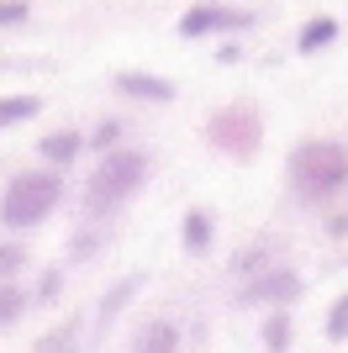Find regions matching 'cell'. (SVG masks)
I'll return each mask as SVG.
<instances>
[{"label":"cell","instance_id":"1","mask_svg":"<svg viewBox=\"0 0 348 353\" xmlns=\"http://www.w3.org/2000/svg\"><path fill=\"white\" fill-rule=\"evenodd\" d=\"M343 185H348V148L343 143H327V137L296 143V153H290V190H296V201L322 206Z\"/></svg>","mask_w":348,"mask_h":353},{"label":"cell","instance_id":"2","mask_svg":"<svg viewBox=\"0 0 348 353\" xmlns=\"http://www.w3.org/2000/svg\"><path fill=\"white\" fill-rule=\"evenodd\" d=\"M148 179V153H137V148H111V153H101V163H95V174H90L85 185V211L90 216H106V211H116L122 201H132V190Z\"/></svg>","mask_w":348,"mask_h":353},{"label":"cell","instance_id":"3","mask_svg":"<svg viewBox=\"0 0 348 353\" xmlns=\"http://www.w3.org/2000/svg\"><path fill=\"white\" fill-rule=\"evenodd\" d=\"M64 201V179L58 169H27V174H16L0 195V221L11 227V232H27L37 221L53 216V206Z\"/></svg>","mask_w":348,"mask_h":353},{"label":"cell","instance_id":"4","mask_svg":"<svg viewBox=\"0 0 348 353\" xmlns=\"http://www.w3.org/2000/svg\"><path fill=\"white\" fill-rule=\"evenodd\" d=\"M206 137H211V148L227 153V159H253L259 143H264L259 105H227V111H217V117L206 121Z\"/></svg>","mask_w":348,"mask_h":353},{"label":"cell","instance_id":"5","mask_svg":"<svg viewBox=\"0 0 348 353\" xmlns=\"http://www.w3.org/2000/svg\"><path fill=\"white\" fill-rule=\"evenodd\" d=\"M301 274L290 264H264L259 274H248V285L238 290V306H290L301 301Z\"/></svg>","mask_w":348,"mask_h":353},{"label":"cell","instance_id":"6","mask_svg":"<svg viewBox=\"0 0 348 353\" xmlns=\"http://www.w3.org/2000/svg\"><path fill=\"white\" fill-rule=\"evenodd\" d=\"M248 27L243 11H227V6H190L185 21H180V37H211V32H238Z\"/></svg>","mask_w":348,"mask_h":353},{"label":"cell","instance_id":"7","mask_svg":"<svg viewBox=\"0 0 348 353\" xmlns=\"http://www.w3.org/2000/svg\"><path fill=\"white\" fill-rule=\"evenodd\" d=\"M116 90L127 101H148V105H169L174 101V85L159 79V74H116Z\"/></svg>","mask_w":348,"mask_h":353},{"label":"cell","instance_id":"8","mask_svg":"<svg viewBox=\"0 0 348 353\" xmlns=\"http://www.w3.org/2000/svg\"><path fill=\"white\" fill-rule=\"evenodd\" d=\"M180 348V327L174 322H143L137 327V338H132V353H174Z\"/></svg>","mask_w":348,"mask_h":353},{"label":"cell","instance_id":"9","mask_svg":"<svg viewBox=\"0 0 348 353\" xmlns=\"http://www.w3.org/2000/svg\"><path fill=\"white\" fill-rule=\"evenodd\" d=\"M180 243H185V253H206L211 248V211L190 206L185 221H180Z\"/></svg>","mask_w":348,"mask_h":353},{"label":"cell","instance_id":"10","mask_svg":"<svg viewBox=\"0 0 348 353\" xmlns=\"http://www.w3.org/2000/svg\"><path fill=\"white\" fill-rule=\"evenodd\" d=\"M79 148H85V137L64 127V132H48L43 143H37V153H43V159L53 163V169H64V163H74V153H79Z\"/></svg>","mask_w":348,"mask_h":353},{"label":"cell","instance_id":"11","mask_svg":"<svg viewBox=\"0 0 348 353\" xmlns=\"http://www.w3.org/2000/svg\"><path fill=\"white\" fill-rule=\"evenodd\" d=\"M290 338H296L290 311L285 306H269V316H264V348H269V353H290Z\"/></svg>","mask_w":348,"mask_h":353},{"label":"cell","instance_id":"12","mask_svg":"<svg viewBox=\"0 0 348 353\" xmlns=\"http://www.w3.org/2000/svg\"><path fill=\"white\" fill-rule=\"evenodd\" d=\"M327 43H338V21H333V16H311V21L301 27V37H296L301 53H322Z\"/></svg>","mask_w":348,"mask_h":353},{"label":"cell","instance_id":"13","mask_svg":"<svg viewBox=\"0 0 348 353\" xmlns=\"http://www.w3.org/2000/svg\"><path fill=\"white\" fill-rule=\"evenodd\" d=\"M37 111H43V101H37V95H6V101H0V132H6V127H16V121H32Z\"/></svg>","mask_w":348,"mask_h":353},{"label":"cell","instance_id":"14","mask_svg":"<svg viewBox=\"0 0 348 353\" xmlns=\"http://www.w3.org/2000/svg\"><path fill=\"white\" fill-rule=\"evenodd\" d=\"M21 311H27V290L16 280H0V327H11Z\"/></svg>","mask_w":348,"mask_h":353},{"label":"cell","instance_id":"15","mask_svg":"<svg viewBox=\"0 0 348 353\" xmlns=\"http://www.w3.org/2000/svg\"><path fill=\"white\" fill-rule=\"evenodd\" d=\"M137 290H143V274H127V280H122V285H116V290L101 301V322H111V316H116L122 306H127V301H132Z\"/></svg>","mask_w":348,"mask_h":353},{"label":"cell","instance_id":"16","mask_svg":"<svg viewBox=\"0 0 348 353\" xmlns=\"http://www.w3.org/2000/svg\"><path fill=\"white\" fill-rule=\"evenodd\" d=\"M27 269V248L21 243H0V280H16Z\"/></svg>","mask_w":348,"mask_h":353},{"label":"cell","instance_id":"17","mask_svg":"<svg viewBox=\"0 0 348 353\" xmlns=\"http://www.w3.org/2000/svg\"><path fill=\"white\" fill-rule=\"evenodd\" d=\"M74 338H79V327H74V322H64L58 332H48V338L37 343V353H74Z\"/></svg>","mask_w":348,"mask_h":353},{"label":"cell","instance_id":"18","mask_svg":"<svg viewBox=\"0 0 348 353\" xmlns=\"http://www.w3.org/2000/svg\"><path fill=\"white\" fill-rule=\"evenodd\" d=\"M327 338H333V343H343V338H348V290L338 295L333 311H327Z\"/></svg>","mask_w":348,"mask_h":353},{"label":"cell","instance_id":"19","mask_svg":"<svg viewBox=\"0 0 348 353\" xmlns=\"http://www.w3.org/2000/svg\"><path fill=\"white\" fill-rule=\"evenodd\" d=\"M116 143H122V121H101V127L90 132V148H101V153H111Z\"/></svg>","mask_w":348,"mask_h":353},{"label":"cell","instance_id":"20","mask_svg":"<svg viewBox=\"0 0 348 353\" xmlns=\"http://www.w3.org/2000/svg\"><path fill=\"white\" fill-rule=\"evenodd\" d=\"M27 16H32L27 0H0V27H21Z\"/></svg>","mask_w":348,"mask_h":353},{"label":"cell","instance_id":"21","mask_svg":"<svg viewBox=\"0 0 348 353\" xmlns=\"http://www.w3.org/2000/svg\"><path fill=\"white\" fill-rule=\"evenodd\" d=\"M58 285H64V280H58V274H48V280L37 285V295H43V301H53V295H58Z\"/></svg>","mask_w":348,"mask_h":353}]
</instances>
